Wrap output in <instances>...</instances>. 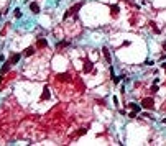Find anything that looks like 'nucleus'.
Listing matches in <instances>:
<instances>
[{"instance_id": "nucleus-5", "label": "nucleus", "mask_w": 166, "mask_h": 146, "mask_svg": "<svg viewBox=\"0 0 166 146\" xmlns=\"http://www.w3.org/2000/svg\"><path fill=\"white\" fill-rule=\"evenodd\" d=\"M110 10H112V17H117V15H118V10H120V8H118L117 5H112V7H110Z\"/></svg>"}, {"instance_id": "nucleus-16", "label": "nucleus", "mask_w": 166, "mask_h": 146, "mask_svg": "<svg viewBox=\"0 0 166 146\" xmlns=\"http://www.w3.org/2000/svg\"><path fill=\"white\" fill-rule=\"evenodd\" d=\"M128 117H130V118H136V112H135V110H133L132 113H128Z\"/></svg>"}, {"instance_id": "nucleus-3", "label": "nucleus", "mask_w": 166, "mask_h": 146, "mask_svg": "<svg viewBox=\"0 0 166 146\" xmlns=\"http://www.w3.org/2000/svg\"><path fill=\"white\" fill-rule=\"evenodd\" d=\"M102 53H104V56H105L107 63L110 64V63H112V59H110V54H109V49H107V48H102Z\"/></svg>"}, {"instance_id": "nucleus-11", "label": "nucleus", "mask_w": 166, "mask_h": 146, "mask_svg": "<svg viewBox=\"0 0 166 146\" xmlns=\"http://www.w3.org/2000/svg\"><path fill=\"white\" fill-rule=\"evenodd\" d=\"M48 95H49V92H48V87H44V92H43V95H41V100L48 99Z\"/></svg>"}, {"instance_id": "nucleus-14", "label": "nucleus", "mask_w": 166, "mask_h": 146, "mask_svg": "<svg viewBox=\"0 0 166 146\" xmlns=\"http://www.w3.org/2000/svg\"><path fill=\"white\" fill-rule=\"evenodd\" d=\"M15 17H17V18H20V17H22V10H20V8H17V10H15Z\"/></svg>"}, {"instance_id": "nucleus-8", "label": "nucleus", "mask_w": 166, "mask_h": 146, "mask_svg": "<svg viewBox=\"0 0 166 146\" xmlns=\"http://www.w3.org/2000/svg\"><path fill=\"white\" fill-rule=\"evenodd\" d=\"M128 105H130V107H132V110H135V112H140V110L143 108L141 105H136V104H128Z\"/></svg>"}, {"instance_id": "nucleus-12", "label": "nucleus", "mask_w": 166, "mask_h": 146, "mask_svg": "<svg viewBox=\"0 0 166 146\" xmlns=\"http://www.w3.org/2000/svg\"><path fill=\"white\" fill-rule=\"evenodd\" d=\"M46 44H48V43H46V39H39V41H38V46H41V48H44Z\"/></svg>"}, {"instance_id": "nucleus-15", "label": "nucleus", "mask_w": 166, "mask_h": 146, "mask_svg": "<svg viewBox=\"0 0 166 146\" xmlns=\"http://www.w3.org/2000/svg\"><path fill=\"white\" fill-rule=\"evenodd\" d=\"M69 43L67 41H61V43H58V48H63V46H67Z\"/></svg>"}, {"instance_id": "nucleus-4", "label": "nucleus", "mask_w": 166, "mask_h": 146, "mask_svg": "<svg viewBox=\"0 0 166 146\" xmlns=\"http://www.w3.org/2000/svg\"><path fill=\"white\" fill-rule=\"evenodd\" d=\"M10 66H12V61H7V63L3 64V67H2V75H3V74H5L7 71H8V69H10Z\"/></svg>"}, {"instance_id": "nucleus-1", "label": "nucleus", "mask_w": 166, "mask_h": 146, "mask_svg": "<svg viewBox=\"0 0 166 146\" xmlns=\"http://www.w3.org/2000/svg\"><path fill=\"white\" fill-rule=\"evenodd\" d=\"M141 107H143V108H148V110L155 108V100H153L151 97H146V99H141Z\"/></svg>"}, {"instance_id": "nucleus-6", "label": "nucleus", "mask_w": 166, "mask_h": 146, "mask_svg": "<svg viewBox=\"0 0 166 146\" xmlns=\"http://www.w3.org/2000/svg\"><path fill=\"white\" fill-rule=\"evenodd\" d=\"M30 10H31L33 13H38V12H39V7H38L36 3H30Z\"/></svg>"}, {"instance_id": "nucleus-7", "label": "nucleus", "mask_w": 166, "mask_h": 146, "mask_svg": "<svg viewBox=\"0 0 166 146\" xmlns=\"http://www.w3.org/2000/svg\"><path fill=\"white\" fill-rule=\"evenodd\" d=\"M89 71H92V63L86 61V66H84V72H89Z\"/></svg>"}, {"instance_id": "nucleus-10", "label": "nucleus", "mask_w": 166, "mask_h": 146, "mask_svg": "<svg viewBox=\"0 0 166 146\" xmlns=\"http://www.w3.org/2000/svg\"><path fill=\"white\" fill-rule=\"evenodd\" d=\"M33 53H35L33 48H26V49H25V56H31Z\"/></svg>"}, {"instance_id": "nucleus-13", "label": "nucleus", "mask_w": 166, "mask_h": 146, "mask_svg": "<svg viewBox=\"0 0 166 146\" xmlns=\"http://www.w3.org/2000/svg\"><path fill=\"white\" fill-rule=\"evenodd\" d=\"M58 77H59L61 80H63V79H64V80H67V79H69V74H59Z\"/></svg>"}, {"instance_id": "nucleus-9", "label": "nucleus", "mask_w": 166, "mask_h": 146, "mask_svg": "<svg viewBox=\"0 0 166 146\" xmlns=\"http://www.w3.org/2000/svg\"><path fill=\"white\" fill-rule=\"evenodd\" d=\"M20 58H22V56H20V54H15V56H13V58H12V59H10V61H12V64H17V63H18V61H20Z\"/></svg>"}, {"instance_id": "nucleus-2", "label": "nucleus", "mask_w": 166, "mask_h": 146, "mask_svg": "<svg viewBox=\"0 0 166 146\" xmlns=\"http://www.w3.org/2000/svg\"><path fill=\"white\" fill-rule=\"evenodd\" d=\"M82 5H84V2H79V3H77V5H76V7H71V8H69V10H67L66 13H64V17H63V18H67V17H69V15H74V13H76V12H77V10H79V8H81V7H82Z\"/></svg>"}, {"instance_id": "nucleus-17", "label": "nucleus", "mask_w": 166, "mask_h": 146, "mask_svg": "<svg viewBox=\"0 0 166 146\" xmlns=\"http://www.w3.org/2000/svg\"><path fill=\"white\" fill-rule=\"evenodd\" d=\"M151 92H158V85H153L151 87Z\"/></svg>"}, {"instance_id": "nucleus-18", "label": "nucleus", "mask_w": 166, "mask_h": 146, "mask_svg": "<svg viewBox=\"0 0 166 146\" xmlns=\"http://www.w3.org/2000/svg\"><path fill=\"white\" fill-rule=\"evenodd\" d=\"M2 77H3V75H2ZM2 77H0V84H2Z\"/></svg>"}]
</instances>
